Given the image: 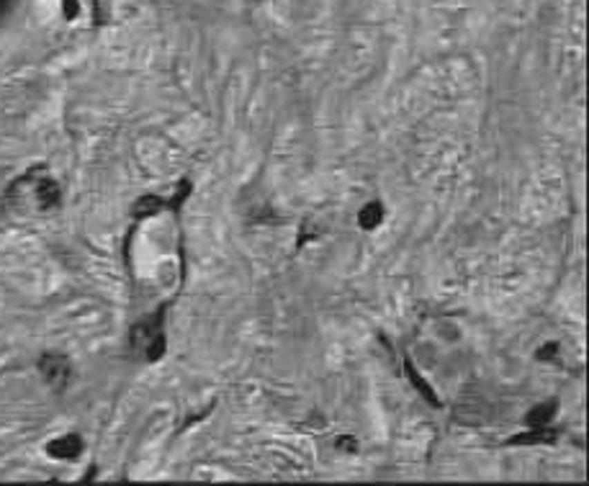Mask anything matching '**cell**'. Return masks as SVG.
Returning <instances> with one entry per match:
<instances>
[{
    "mask_svg": "<svg viewBox=\"0 0 589 486\" xmlns=\"http://www.w3.org/2000/svg\"><path fill=\"white\" fill-rule=\"evenodd\" d=\"M41 376L47 378L49 386H55V389H65L67 378H70V363H67V358L55 356V353L44 356L41 358Z\"/></svg>",
    "mask_w": 589,
    "mask_h": 486,
    "instance_id": "6da1fadb",
    "label": "cell"
},
{
    "mask_svg": "<svg viewBox=\"0 0 589 486\" xmlns=\"http://www.w3.org/2000/svg\"><path fill=\"white\" fill-rule=\"evenodd\" d=\"M83 450V440L77 438V435H65V438H57L52 440L47 445V453L52 456V458H75L77 453Z\"/></svg>",
    "mask_w": 589,
    "mask_h": 486,
    "instance_id": "7a4b0ae2",
    "label": "cell"
},
{
    "mask_svg": "<svg viewBox=\"0 0 589 486\" xmlns=\"http://www.w3.org/2000/svg\"><path fill=\"white\" fill-rule=\"evenodd\" d=\"M384 204L381 201H371V204H365L360 211H358V224H360V229H365V232H371V229H378L381 226V222H384Z\"/></svg>",
    "mask_w": 589,
    "mask_h": 486,
    "instance_id": "3957f363",
    "label": "cell"
},
{
    "mask_svg": "<svg viewBox=\"0 0 589 486\" xmlns=\"http://www.w3.org/2000/svg\"><path fill=\"white\" fill-rule=\"evenodd\" d=\"M556 411H559V402L538 404L528 414V427H548L553 422V417H556Z\"/></svg>",
    "mask_w": 589,
    "mask_h": 486,
    "instance_id": "277c9868",
    "label": "cell"
},
{
    "mask_svg": "<svg viewBox=\"0 0 589 486\" xmlns=\"http://www.w3.org/2000/svg\"><path fill=\"white\" fill-rule=\"evenodd\" d=\"M553 440H556V432L551 427H530L525 435L510 440V445H538V443H553Z\"/></svg>",
    "mask_w": 589,
    "mask_h": 486,
    "instance_id": "5b68a950",
    "label": "cell"
},
{
    "mask_svg": "<svg viewBox=\"0 0 589 486\" xmlns=\"http://www.w3.org/2000/svg\"><path fill=\"white\" fill-rule=\"evenodd\" d=\"M535 356H538V360H556V358H559V345H556V342H548V345H543Z\"/></svg>",
    "mask_w": 589,
    "mask_h": 486,
    "instance_id": "8992f818",
    "label": "cell"
},
{
    "mask_svg": "<svg viewBox=\"0 0 589 486\" xmlns=\"http://www.w3.org/2000/svg\"><path fill=\"white\" fill-rule=\"evenodd\" d=\"M337 448L345 450V453H356V450H358V440L350 438V435H340V438H337Z\"/></svg>",
    "mask_w": 589,
    "mask_h": 486,
    "instance_id": "52a82bcc",
    "label": "cell"
}]
</instances>
